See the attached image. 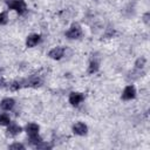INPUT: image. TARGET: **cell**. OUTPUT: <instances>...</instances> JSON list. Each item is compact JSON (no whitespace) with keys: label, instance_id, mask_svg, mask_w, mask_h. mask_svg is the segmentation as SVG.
Returning a JSON list of instances; mask_svg holds the SVG:
<instances>
[{"label":"cell","instance_id":"13","mask_svg":"<svg viewBox=\"0 0 150 150\" xmlns=\"http://www.w3.org/2000/svg\"><path fill=\"white\" fill-rule=\"evenodd\" d=\"M145 63H146L145 57L141 56V57H138V59L136 60V62H135V67H136V69H142V68L145 66Z\"/></svg>","mask_w":150,"mask_h":150},{"label":"cell","instance_id":"3","mask_svg":"<svg viewBox=\"0 0 150 150\" xmlns=\"http://www.w3.org/2000/svg\"><path fill=\"white\" fill-rule=\"evenodd\" d=\"M135 96H136V89H135V87L131 86V84L127 86L124 88L123 93H122V98L125 100V101H129V100L135 98Z\"/></svg>","mask_w":150,"mask_h":150},{"label":"cell","instance_id":"19","mask_svg":"<svg viewBox=\"0 0 150 150\" xmlns=\"http://www.w3.org/2000/svg\"><path fill=\"white\" fill-rule=\"evenodd\" d=\"M150 13L149 12H146L144 15H143V22L145 23V25H149V21H150Z\"/></svg>","mask_w":150,"mask_h":150},{"label":"cell","instance_id":"9","mask_svg":"<svg viewBox=\"0 0 150 150\" xmlns=\"http://www.w3.org/2000/svg\"><path fill=\"white\" fill-rule=\"evenodd\" d=\"M14 105H15V101L13 98H11V97H6L0 102V108L2 110H7V111L12 110L14 108Z\"/></svg>","mask_w":150,"mask_h":150},{"label":"cell","instance_id":"4","mask_svg":"<svg viewBox=\"0 0 150 150\" xmlns=\"http://www.w3.org/2000/svg\"><path fill=\"white\" fill-rule=\"evenodd\" d=\"M88 131V127L83 123V122H76L74 125H73V132L75 135H79V136H83L86 135Z\"/></svg>","mask_w":150,"mask_h":150},{"label":"cell","instance_id":"18","mask_svg":"<svg viewBox=\"0 0 150 150\" xmlns=\"http://www.w3.org/2000/svg\"><path fill=\"white\" fill-rule=\"evenodd\" d=\"M35 146H36V149H49V148H52L50 144H48L47 142H43V141H41V142H40L39 144H36Z\"/></svg>","mask_w":150,"mask_h":150},{"label":"cell","instance_id":"7","mask_svg":"<svg viewBox=\"0 0 150 150\" xmlns=\"http://www.w3.org/2000/svg\"><path fill=\"white\" fill-rule=\"evenodd\" d=\"M63 55H64V48H62V47H55V48L50 49L48 53V56L53 60H60Z\"/></svg>","mask_w":150,"mask_h":150},{"label":"cell","instance_id":"2","mask_svg":"<svg viewBox=\"0 0 150 150\" xmlns=\"http://www.w3.org/2000/svg\"><path fill=\"white\" fill-rule=\"evenodd\" d=\"M82 36V29L79 23H73L70 28L66 32V38L69 40H76Z\"/></svg>","mask_w":150,"mask_h":150},{"label":"cell","instance_id":"15","mask_svg":"<svg viewBox=\"0 0 150 150\" xmlns=\"http://www.w3.org/2000/svg\"><path fill=\"white\" fill-rule=\"evenodd\" d=\"M11 123V118L7 114H0V125H8Z\"/></svg>","mask_w":150,"mask_h":150},{"label":"cell","instance_id":"10","mask_svg":"<svg viewBox=\"0 0 150 150\" xmlns=\"http://www.w3.org/2000/svg\"><path fill=\"white\" fill-rule=\"evenodd\" d=\"M21 130L22 129H21V127L19 124H16L14 122H11L8 124V127H7V135H9V136H16V135H19L21 132Z\"/></svg>","mask_w":150,"mask_h":150},{"label":"cell","instance_id":"5","mask_svg":"<svg viewBox=\"0 0 150 150\" xmlns=\"http://www.w3.org/2000/svg\"><path fill=\"white\" fill-rule=\"evenodd\" d=\"M22 81H23V87H33V88H38L42 83L41 79L38 76H30L29 79L22 80Z\"/></svg>","mask_w":150,"mask_h":150},{"label":"cell","instance_id":"16","mask_svg":"<svg viewBox=\"0 0 150 150\" xmlns=\"http://www.w3.org/2000/svg\"><path fill=\"white\" fill-rule=\"evenodd\" d=\"M8 22V13L1 12L0 13V25H6Z\"/></svg>","mask_w":150,"mask_h":150},{"label":"cell","instance_id":"14","mask_svg":"<svg viewBox=\"0 0 150 150\" xmlns=\"http://www.w3.org/2000/svg\"><path fill=\"white\" fill-rule=\"evenodd\" d=\"M28 141H29V143L30 144H33V145H36V144H39L42 139H41V137L39 136V134L38 135H32V136H28Z\"/></svg>","mask_w":150,"mask_h":150},{"label":"cell","instance_id":"6","mask_svg":"<svg viewBox=\"0 0 150 150\" xmlns=\"http://www.w3.org/2000/svg\"><path fill=\"white\" fill-rule=\"evenodd\" d=\"M83 100H84V96L81 93H75V91L70 93L68 97V101L71 105H79Z\"/></svg>","mask_w":150,"mask_h":150},{"label":"cell","instance_id":"12","mask_svg":"<svg viewBox=\"0 0 150 150\" xmlns=\"http://www.w3.org/2000/svg\"><path fill=\"white\" fill-rule=\"evenodd\" d=\"M98 61H96V60H91L90 61V63H89V66H88V73L89 74H94V73H96L97 70H98Z\"/></svg>","mask_w":150,"mask_h":150},{"label":"cell","instance_id":"17","mask_svg":"<svg viewBox=\"0 0 150 150\" xmlns=\"http://www.w3.org/2000/svg\"><path fill=\"white\" fill-rule=\"evenodd\" d=\"M9 149H12V150L25 149V145H23V144H21V143H19V142H15V143H13V144H11V145H9Z\"/></svg>","mask_w":150,"mask_h":150},{"label":"cell","instance_id":"1","mask_svg":"<svg viewBox=\"0 0 150 150\" xmlns=\"http://www.w3.org/2000/svg\"><path fill=\"white\" fill-rule=\"evenodd\" d=\"M6 2L9 9H13L19 14H23L27 11V5L23 0H7Z\"/></svg>","mask_w":150,"mask_h":150},{"label":"cell","instance_id":"11","mask_svg":"<svg viewBox=\"0 0 150 150\" xmlns=\"http://www.w3.org/2000/svg\"><path fill=\"white\" fill-rule=\"evenodd\" d=\"M39 130H40V127L36 123H28L26 125V132H27L28 136L38 135L39 134Z\"/></svg>","mask_w":150,"mask_h":150},{"label":"cell","instance_id":"21","mask_svg":"<svg viewBox=\"0 0 150 150\" xmlns=\"http://www.w3.org/2000/svg\"><path fill=\"white\" fill-rule=\"evenodd\" d=\"M5 84H6V83H5V80L0 76V89H1V88H4V87H5Z\"/></svg>","mask_w":150,"mask_h":150},{"label":"cell","instance_id":"8","mask_svg":"<svg viewBox=\"0 0 150 150\" xmlns=\"http://www.w3.org/2000/svg\"><path fill=\"white\" fill-rule=\"evenodd\" d=\"M40 40H41L40 34H30V35H28L27 39H26V46H27L28 48L35 47V46L40 42Z\"/></svg>","mask_w":150,"mask_h":150},{"label":"cell","instance_id":"20","mask_svg":"<svg viewBox=\"0 0 150 150\" xmlns=\"http://www.w3.org/2000/svg\"><path fill=\"white\" fill-rule=\"evenodd\" d=\"M115 34V30L114 29H107V32H105V34H104V36L105 38H112V35Z\"/></svg>","mask_w":150,"mask_h":150}]
</instances>
